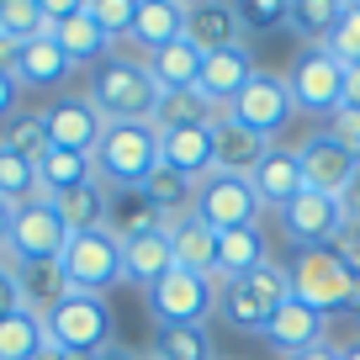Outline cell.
I'll list each match as a JSON object with an SVG mask.
<instances>
[{
    "instance_id": "obj_1",
    "label": "cell",
    "mask_w": 360,
    "mask_h": 360,
    "mask_svg": "<svg viewBox=\"0 0 360 360\" xmlns=\"http://www.w3.org/2000/svg\"><path fill=\"white\" fill-rule=\"evenodd\" d=\"M90 165H96V180L106 191H143L159 175V127L154 122H106Z\"/></svg>"
},
{
    "instance_id": "obj_2",
    "label": "cell",
    "mask_w": 360,
    "mask_h": 360,
    "mask_svg": "<svg viewBox=\"0 0 360 360\" xmlns=\"http://www.w3.org/2000/svg\"><path fill=\"white\" fill-rule=\"evenodd\" d=\"M85 96L106 122H154V106H159V85L148 79V64L127 53H112L106 64L90 69Z\"/></svg>"
},
{
    "instance_id": "obj_3",
    "label": "cell",
    "mask_w": 360,
    "mask_h": 360,
    "mask_svg": "<svg viewBox=\"0 0 360 360\" xmlns=\"http://www.w3.org/2000/svg\"><path fill=\"white\" fill-rule=\"evenodd\" d=\"M286 297H292V276H286V265L270 259L265 270H255L244 281H217V313H223L228 328L265 339L270 318H276V307H281Z\"/></svg>"
},
{
    "instance_id": "obj_4",
    "label": "cell",
    "mask_w": 360,
    "mask_h": 360,
    "mask_svg": "<svg viewBox=\"0 0 360 360\" xmlns=\"http://www.w3.org/2000/svg\"><path fill=\"white\" fill-rule=\"evenodd\" d=\"M286 276H292V297L297 302H307L323 318L360 302V281H355V270L339 259V249H297V259H292Z\"/></svg>"
},
{
    "instance_id": "obj_5",
    "label": "cell",
    "mask_w": 360,
    "mask_h": 360,
    "mask_svg": "<svg viewBox=\"0 0 360 360\" xmlns=\"http://www.w3.org/2000/svg\"><path fill=\"white\" fill-rule=\"evenodd\" d=\"M43 323H48V345H58L64 355H101L112 345V307H106V297L69 292L43 313Z\"/></svg>"
},
{
    "instance_id": "obj_6",
    "label": "cell",
    "mask_w": 360,
    "mask_h": 360,
    "mask_svg": "<svg viewBox=\"0 0 360 360\" xmlns=\"http://www.w3.org/2000/svg\"><path fill=\"white\" fill-rule=\"evenodd\" d=\"M58 270H64V286H69V292L106 297L117 281H122V244H117L112 228H96V233H69L64 255H58Z\"/></svg>"
},
{
    "instance_id": "obj_7",
    "label": "cell",
    "mask_w": 360,
    "mask_h": 360,
    "mask_svg": "<svg viewBox=\"0 0 360 360\" xmlns=\"http://www.w3.org/2000/svg\"><path fill=\"white\" fill-rule=\"evenodd\" d=\"M345 75H349V69L328 53V43L297 48L292 69H286V85H292L297 112H307V117H334L339 106H345Z\"/></svg>"
},
{
    "instance_id": "obj_8",
    "label": "cell",
    "mask_w": 360,
    "mask_h": 360,
    "mask_svg": "<svg viewBox=\"0 0 360 360\" xmlns=\"http://www.w3.org/2000/svg\"><path fill=\"white\" fill-rule=\"evenodd\" d=\"M64 244H69V223H64V212H58V202L37 196V202L16 207L11 238H6V259H11V265H58Z\"/></svg>"
},
{
    "instance_id": "obj_9",
    "label": "cell",
    "mask_w": 360,
    "mask_h": 360,
    "mask_svg": "<svg viewBox=\"0 0 360 360\" xmlns=\"http://www.w3.org/2000/svg\"><path fill=\"white\" fill-rule=\"evenodd\" d=\"M148 313L159 328L175 323H207L217 313V276H191V270H169L159 286H148Z\"/></svg>"
},
{
    "instance_id": "obj_10",
    "label": "cell",
    "mask_w": 360,
    "mask_h": 360,
    "mask_svg": "<svg viewBox=\"0 0 360 360\" xmlns=\"http://www.w3.org/2000/svg\"><path fill=\"white\" fill-rule=\"evenodd\" d=\"M276 217H281V233L292 249H334L349 228V207L339 196H323V191H302Z\"/></svg>"
},
{
    "instance_id": "obj_11",
    "label": "cell",
    "mask_w": 360,
    "mask_h": 360,
    "mask_svg": "<svg viewBox=\"0 0 360 360\" xmlns=\"http://www.w3.org/2000/svg\"><path fill=\"white\" fill-rule=\"evenodd\" d=\"M265 202L255 196L244 175H207L196 186V217H202L212 233H233V228H259Z\"/></svg>"
},
{
    "instance_id": "obj_12",
    "label": "cell",
    "mask_w": 360,
    "mask_h": 360,
    "mask_svg": "<svg viewBox=\"0 0 360 360\" xmlns=\"http://www.w3.org/2000/svg\"><path fill=\"white\" fill-rule=\"evenodd\" d=\"M223 117H233L238 127H249V133H259V138L270 143V138H276V133H281V127L297 117V101H292V85H286V75H270V69H259V75L244 85V96H238V101L228 106Z\"/></svg>"
},
{
    "instance_id": "obj_13",
    "label": "cell",
    "mask_w": 360,
    "mask_h": 360,
    "mask_svg": "<svg viewBox=\"0 0 360 360\" xmlns=\"http://www.w3.org/2000/svg\"><path fill=\"white\" fill-rule=\"evenodd\" d=\"M43 127H48V143L64 148V154H96L106 117L90 106V96H58L53 106H43Z\"/></svg>"
},
{
    "instance_id": "obj_14",
    "label": "cell",
    "mask_w": 360,
    "mask_h": 360,
    "mask_svg": "<svg viewBox=\"0 0 360 360\" xmlns=\"http://www.w3.org/2000/svg\"><path fill=\"white\" fill-rule=\"evenodd\" d=\"M297 159H302V180H307V191H323V196H339L345 202L349 196V180H355V159L345 154V148L334 143V138L318 127L313 138H307L302 148H297Z\"/></svg>"
},
{
    "instance_id": "obj_15",
    "label": "cell",
    "mask_w": 360,
    "mask_h": 360,
    "mask_svg": "<svg viewBox=\"0 0 360 360\" xmlns=\"http://www.w3.org/2000/svg\"><path fill=\"white\" fill-rule=\"evenodd\" d=\"M255 75H259V64H255L249 48H223V53H207L202 58V79H196V90H202L217 112H228V106L244 96V85Z\"/></svg>"
},
{
    "instance_id": "obj_16",
    "label": "cell",
    "mask_w": 360,
    "mask_h": 360,
    "mask_svg": "<svg viewBox=\"0 0 360 360\" xmlns=\"http://www.w3.org/2000/svg\"><path fill=\"white\" fill-rule=\"evenodd\" d=\"M159 165L202 186L212 175V127H159Z\"/></svg>"
},
{
    "instance_id": "obj_17",
    "label": "cell",
    "mask_w": 360,
    "mask_h": 360,
    "mask_svg": "<svg viewBox=\"0 0 360 360\" xmlns=\"http://www.w3.org/2000/svg\"><path fill=\"white\" fill-rule=\"evenodd\" d=\"M186 37H191L202 53L244 48V22H238V6H228V0H196V6H186Z\"/></svg>"
},
{
    "instance_id": "obj_18",
    "label": "cell",
    "mask_w": 360,
    "mask_h": 360,
    "mask_svg": "<svg viewBox=\"0 0 360 360\" xmlns=\"http://www.w3.org/2000/svg\"><path fill=\"white\" fill-rule=\"evenodd\" d=\"M270 154V143L249 127H238L233 117H217L212 122V175H255L259 159Z\"/></svg>"
},
{
    "instance_id": "obj_19",
    "label": "cell",
    "mask_w": 360,
    "mask_h": 360,
    "mask_svg": "<svg viewBox=\"0 0 360 360\" xmlns=\"http://www.w3.org/2000/svg\"><path fill=\"white\" fill-rule=\"evenodd\" d=\"M323 328H328V318H323V313H313L307 302L286 297V302L276 307V318H270V334H265V345L276 349L281 360H292V355H302V349L323 345Z\"/></svg>"
},
{
    "instance_id": "obj_20",
    "label": "cell",
    "mask_w": 360,
    "mask_h": 360,
    "mask_svg": "<svg viewBox=\"0 0 360 360\" xmlns=\"http://www.w3.org/2000/svg\"><path fill=\"white\" fill-rule=\"evenodd\" d=\"M249 186H255V196L270 207V212L292 207L297 196L307 191V180H302V159H297V148H270V154L259 159V169L249 175Z\"/></svg>"
},
{
    "instance_id": "obj_21",
    "label": "cell",
    "mask_w": 360,
    "mask_h": 360,
    "mask_svg": "<svg viewBox=\"0 0 360 360\" xmlns=\"http://www.w3.org/2000/svg\"><path fill=\"white\" fill-rule=\"evenodd\" d=\"M11 75H16V85H22V90H58L69 75H75V64H69L64 48H58L53 37L43 32V37H32V43L16 48Z\"/></svg>"
},
{
    "instance_id": "obj_22",
    "label": "cell",
    "mask_w": 360,
    "mask_h": 360,
    "mask_svg": "<svg viewBox=\"0 0 360 360\" xmlns=\"http://www.w3.org/2000/svg\"><path fill=\"white\" fill-rule=\"evenodd\" d=\"M180 37H186V6H180V0H138L127 43L143 48V58L159 53V48H169V43H180Z\"/></svg>"
},
{
    "instance_id": "obj_23",
    "label": "cell",
    "mask_w": 360,
    "mask_h": 360,
    "mask_svg": "<svg viewBox=\"0 0 360 360\" xmlns=\"http://www.w3.org/2000/svg\"><path fill=\"white\" fill-rule=\"evenodd\" d=\"M169 233V255H175V270H191V276H217V233L202 223V217H175L165 223Z\"/></svg>"
},
{
    "instance_id": "obj_24",
    "label": "cell",
    "mask_w": 360,
    "mask_h": 360,
    "mask_svg": "<svg viewBox=\"0 0 360 360\" xmlns=\"http://www.w3.org/2000/svg\"><path fill=\"white\" fill-rule=\"evenodd\" d=\"M175 270V255H169V233L165 228H154V233H138V238H127L122 244V281H133V286H159Z\"/></svg>"
},
{
    "instance_id": "obj_25",
    "label": "cell",
    "mask_w": 360,
    "mask_h": 360,
    "mask_svg": "<svg viewBox=\"0 0 360 360\" xmlns=\"http://www.w3.org/2000/svg\"><path fill=\"white\" fill-rule=\"evenodd\" d=\"M270 265V238L265 228H233L217 233V281H244Z\"/></svg>"
},
{
    "instance_id": "obj_26",
    "label": "cell",
    "mask_w": 360,
    "mask_h": 360,
    "mask_svg": "<svg viewBox=\"0 0 360 360\" xmlns=\"http://www.w3.org/2000/svg\"><path fill=\"white\" fill-rule=\"evenodd\" d=\"M90 180H96L90 154H64V148H48V154L37 159V191H43L48 202H64V196L85 191Z\"/></svg>"
},
{
    "instance_id": "obj_27",
    "label": "cell",
    "mask_w": 360,
    "mask_h": 360,
    "mask_svg": "<svg viewBox=\"0 0 360 360\" xmlns=\"http://www.w3.org/2000/svg\"><path fill=\"white\" fill-rule=\"evenodd\" d=\"M202 58L207 53L191 43V37H180V43L148 53L143 64H148V79L159 85V96H165V90H196V79H202Z\"/></svg>"
},
{
    "instance_id": "obj_28",
    "label": "cell",
    "mask_w": 360,
    "mask_h": 360,
    "mask_svg": "<svg viewBox=\"0 0 360 360\" xmlns=\"http://www.w3.org/2000/svg\"><path fill=\"white\" fill-rule=\"evenodd\" d=\"M48 345V323L43 313L16 302L11 313H0V360H37Z\"/></svg>"
},
{
    "instance_id": "obj_29",
    "label": "cell",
    "mask_w": 360,
    "mask_h": 360,
    "mask_svg": "<svg viewBox=\"0 0 360 360\" xmlns=\"http://www.w3.org/2000/svg\"><path fill=\"white\" fill-rule=\"evenodd\" d=\"M48 37L64 48V58H69L75 69H79V64H106V58H112V37H106L101 27L90 22V11L69 16V22H64V27H53Z\"/></svg>"
},
{
    "instance_id": "obj_30",
    "label": "cell",
    "mask_w": 360,
    "mask_h": 360,
    "mask_svg": "<svg viewBox=\"0 0 360 360\" xmlns=\"http://www.w3.org/2000/svg\"><path fill=\"white\" fill-rule=\"evenodd\" d=\"M217 117L223 112L207 101L202 90H165L154 106V127H212Z\"/></svg>"
},
{
    "instance_id": "obj_31",
    "label": "cell",
    "mask_w": 360,
    "mask_h": 360,
    "mask_svg": "<svg viewBox=\"0 0 360 360\" xmlns=\"http://www.w3.org/2000/svg\"><path fill=\"white\" fill-rule=\"evenodd\" d=\"M106 228L117 233V244H127V238H138V233L165 228V217L154 212L148 191H112V223H106Z\"/></svg>"
},
{
    "instance_id": "obj_32",
    "label": "cell",
    "mask_w": 360,
    "mask_h": 360,
    "mask_svg": "<svg viewBox=\"0 0 360 360\" xmlns=\"http://www.w3.org/2000/svg\"><path fill=\"white\" fill-rule=\"evenodd\" d=\"M58 212H64L69 233H96V228L112 223V191H106L101 180H90L85 191H75V196L58 202Z\"/></svg>"
},
{
    "instance_id": "obj_33",
    "label": "cell",
    "mask_w": 360,
    "mask_h": 360,
    "mask_svg": "<svg viewBox=\"0 0 360 360\" xmlns=\"http://www.w3.org/2000/svg\"><path fill=\"white\" fill-rule=\"evenodd\" d=\"M154 360H217L207 323H175L154 328Z\"/></svg>"
},
{
    "instance_id": "obj_34",
    "label": "cell",
    "mask_w": 360,
    "mask_h": 360,
    "mask_svg": "<svg viewBox=\"0 0 360 360\" xmlns=\"http://www.w3.org/2000/svg\"><path fill=\"white\" fill-rule=\"evenodd\" d=\"M143 191H148V202H154V212L165 217V223H175V217H191V212H196V180L169 175L165 165H159V175L148 180Z\"/></svg>"
},
{
    "instance_id": "obj_35",
    "label": "cell",
    "mask_w": 360,
    "mask_h": 360,
    "mask_svg": "<svg viewBox=\"0 0 360 360\" xmlns=\"http://www.w3.org/2000/svg\"><path fill=\"white\" fill-rule=\"evenodd\" d=\"M339 11H345L339 0H292L286 27L302 37V48H313V43H328V32L339 27Z\"/></svg>"
},
{
    "instance_id": "obj_36",
    "label": "cell",
    "mask_w": 360,
    "mask_h": 360,
    "mask_svg": "<svg viewBox=\"0 0 360 360\" xmlns=\"http://www.w3.org/2000/svg\"><path fill=\"white\" fill-rule=\"evenodd\" d=\"M37 165L22 154H11V148H0V202H11V207H27L37 202Z\"/></svg>"
},
{
    "instance_id": "obj_37",
    "label": "cell",
    "mask_w": 360,
    "mask_h": 360,
    "mask_svg": "<svg viewBox=\"0 0 360 360\" xmlns=\"http://www.w3.org/2000/svg\"><path fill=\"white\" fill-rule=\"evenodd\" d=\"M0 148H11V154H22V159H43L48 148V127H43V112H16L11 122H6V133H0Z\"/></svg>"
},
{
    "instance_id": "obj_38",
    "label": "cell",
    "mask_w": 360,
    "mask_h": 360,
    "mask_svg": "<svg viewBox=\"0 0 360 360\" xmlns=\"http://www.w3.org/2000/svg\"><path fill=\"white\" fill-rule=\"evenodd\" d=\"M48 22H43V0H0V37L6 43H32V37H43Z\"/></svg>"
},
{
    "instance_id": "obj_39",
    "label": "cell",
    "mask_w": 360,
    "mask_h": 360,
    "mask_svg": "<svg viewBox=\"0 0 360 360\" xmlns=\"http://www.w3.org/2000/svg\"><path fill=\"white\" fill-rule=\"evenodd\" d=\"M328 53H334L345 69H360V0L339 11V27L328 32Z\"/></svg>"
},
{
    "instance_id": "obj_40",
    "label": "cell",
    "mask_w": 360,
    "mask_h": 360,
    "mask_svg": "<svg viewBox=\"0 0 360 360\" xmlns=\"http://www.w3.org/2000/svg\"><path fill=\"white\" fill-rule=\"evenodd\" d=\"M85 11H90V22L101 27L106 37H127L133 32V11H138V0H85Z\"/></svg>"
},
{
    "instance_id": "obj_41",
    "label": "cell",
    "mask_w": 360,
    "mask_h": 360,
    "mask_svg": "<svg viewBox=\"0 0 360 360\" xmlns=\"http://www.w3.org/2000/svg\"><path fill=\"white\" fill-rule=\"evenodd\" d=\"M286 16H292V0H244L238 6L244 32H276V27H286Z\"/></svg>"
},
{
    "instance_id": "obj_42",
    "label": "cell",
    "mask_w": 360,
    "mask_h": 360,
    "mask_svg": "<svg viewBox=\"0 0 360 360\" xmlns=\"http://www.w3.org/2000/svg\"><path fill=\"white\" fill-rule=\"evenodd\" d=\"M323 133H328V138H334V143H339V148H345V154L360 165V112L339 106L334 117H323Z\"/></svg>"
},
{
    "instance_id": "obj_43",
    "label": "cell",
    "mask_w": 360,
    "mask_h": 360,
    "mask_svg": "<svg viewBox=\"0 0 360 360\" xmlns=\"http://www.w3.org/2000/svg\"><path fill=\"white\" fill-rule=\"evenodd\" d=\"M16 101H22V85H16L11 69H0V122H11V117H16Z\"/></svg>"
},
{
    "instance_id": "obj_44",
    "label": "cell",
    "mask_w": 360,
    "mask_h": 360,
    "mask_svg": "<svg viewBox=\"0 0 360 360\" xmlns=\"http://www.w3.org/2000/svg\"><path fill=\"white\" fill-rule=\"evenodd\" d=\"M16 302H22L16 297V270H11V259H0V313H11Z\"/></svg>"
},
{
    "instance_id": "obj_45",
    "label": "cell",
    "mask_w": 360,
    "mask_h": 360,
    "mask_svg": "<svg viewBox=\"0 0 360 360\" xmlns=\"http://www.w3.org/2000/svg\"><path fill=\"white\" fill-rule=\"evenodd\" d=\"M292 360H345V349H334L323 339V345H313V349H302V355H292Z\"/></svg>"
},
{
    "instance_id": "obj_46",
    "label": "cell",
    "mask_w": 360,
    "mask_h": 360,
    "mask_svg": "<svg viewBox=\"0 0 360 360\" xmlns=\"http://www.w3.org/2000/svg\"><path fill=\"white\" fill-rule=\"evenodd\" d=\"M345 106H349V112H360V69H349V75H345Z\"/></svg>"
},
{
    "instance_id": "obj_47",
    "label": "cell",
    "mask_w": 360,
    "mask_h": 360,
    "mask_svg": "<svg viewBox=\"0 0 360 360\" xmlns=\"http://www.w3.org/2000/svg\"><path fill=\"white\" fill-rule=\"evenodd\" d=\"M11 217H16V207L0 202V255H6V238H11Z\"/></svg>"
},
{
    "instance_id": "obj_48",
    "label": "cell",
    "mask_w": 360,
    "mask_h": 360,
    "mask_svg": "<svg viewBox=\"0 0 360 360\" xmlns=\"http://www.w3.org/2000/svg\"><path fill=\"white\" fill-rule=\"evenodd\" d=\"M96 360H143V355H133L127 345H117V339H112V345H106V349H101Z\"/></svg>"
},
{
    "instance_id": "obj_49",
    "label": "cell",
    "mask_w": 360,
    "mask_h": 360,
    "mask_svg": "<svg viewBox=\"0 0 360 360\" xmlns=\"http://www.w3.org/2000/svg\"><path fill=\"white\" fill-rule=\"evenodd\" d=\"M345 360H360V339H355V345H349V349H345Z\"/></svg>"
},
{
    "instance_id": "obj_50",
    "label": "cell",
    "mask_w": 360,
    "mask_h": 360,
    "mask_svg": "<svg viewBox=\"0 0 360 360\" xmlns=\"http://www.w3.org/2000/svg\"><path fill=\"white\" fill-rule=\"evenodd\" d=\"M148 360H154V355H148Z\"/></svg>"
}]
</instances>
